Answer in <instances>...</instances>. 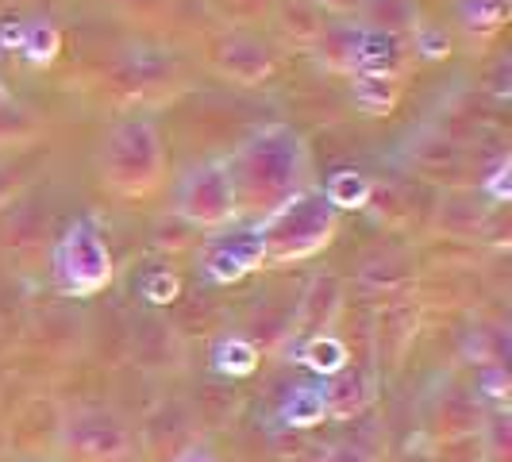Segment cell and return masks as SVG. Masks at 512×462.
<instances>
[{
  "mask_svg": "<svg viewBox=\"0 0 512 462\" xmlns=\"http://www.w3.org/2000/svg\"><path fill=\"white\" fill-rule=\"evenodd\" d=\"M228 158V178L235 189L239 220H262L270 208L308 185L312 151L293 124H266L251 131Z\"/></svg>",
  "mask_w": 512,
  "mask_h": 462,
  "instance_id": "obj_1",
  "label": "cell"
},
{
  "mask_svg": "<svg viewBox=\"0 0 512 462\" xmlns=\"http://www.w3.org/2000/svg\"><path fill=\"white\" fill-rule=\"evenodd\" d=\"M255 224L262 235V266H293L328 251L339 231V212L320 189L305 185Z\"/></svg>",
  "mask_w": 512,
  "mask_h": 462,
  "instance_id": "obj_2",
  "label": "cell"
},
{
  "mask_svg": "<svg viewBox=\"0 0 512 462\" xmlns=\"http://www.w3.org/2000/svg\"><path fill=\"white\" fill-rule=\"evenodd\" d=\"M166 178V147L154 116L135 112L124 116L120 124L101 143V181L120 193V197H147Z\"/></svg>",
  "mask_w": 512,
  "mask_h": 462,
  "instance_id": "obj_3",
  "label": "cell"
},
{
  "mask_svg": "<svg viewBox=\"0 0 512 462\" xmlns=\"http://www.w3.org/2000/svg\"><path fill=\"white\" fill-rule=\"evenodd\" d=\"M51 282L66 297H97L112 285V251L97 216H77L54 239Z\"/></svg>",
  "mask_w": 512,
  "mask_h": 462,
  "instance_id": "obj_4",
  "label": "cell"
},
{
  "mask_svg": "<svg viewBox=\"0 0 512 462\" xmlns=\"http://www.w3.org/2000/svg\"><path fill=\"white\" fill-rule=\"evenodd\" d=\"M174 212L185 224H193L201 231H220L239 220L224 154L205 158V162H197V166H189L181 174L178 189H174Z\"/></svg>",
  "mask_w": 512,
  "mask_h": 462,
  "instance_id": "obj_5",
  "label": "cell"
},
{
  "mask_svg": "<svg viewBox=\"0 0 512 462\" xmlns=\"http://www.w3.org/2000/svg\"><path fill=\"white\" fill-rule=\"evenodd\" d=\"M262 270V235L255 220H235L228 228L208 231L201 251V274L212 285H235Z\"/></svg>",
  "mask_w": 512,
  "mask_h": 462,
  "instance_id": "obj_6",
  "label": "cell"
},
{
  "mask_svg": "<svg viewBox=\"0 0 512 462\" xmlns=\"http://www.w3.org/2000/svg\"><path fill=\"white\" fill-rule=\"evenodd\" d=\"M405 47L385 27H359L355 31V54H351V77L355 74H397L401 77Z\"/></svg>",
  "mask_w": 512,
  "mask_h": 462,
  "instance_id": "obj_7",
  "label": "cell"
},
{
  "mask_svg": "<svg viewBox=\"0 0 512 462\" xmlns=\"http://www.w3.org/2000/svg\"><path fill=\"white\" fill-rule=\"evenodd\" d=\"M220 70H224L231 81L255 85V81L274 74V54L266 51L258 39H231L228 47L220 51Z\"/></svg>",
  "mask_w": 512,
  "mask_h": 462,
  "instance_id": "obj_8",
  "label": "cell"
},
{
  "mask_svg": "<svg viewBox=\"0 0 512 462\" xmlns=\"http://www.w3.org/2000/svg\"><path fill=\"white\" fill-rule=\"evenodd\" d=\"M258 359H262L258 347L239 332L220 335V339L212 343V355H208L212 370L224 374V378H251V374L258 370Z\"/></svg>",
  "mask_w": 512,
  "mask_h": 462,
  "instance_id": "obj_9",
  "label": "cell"
},
{
  "mask_svg": "<svg viewBox=\"0 0 512 462\" xmlns=\"http://www.w3.org/2000/svg\"><path fill=\"white\" fill-rule=\"evenodd\" d=\"M278 420L285 428H316L320 420H328V397L324 385H297L289 389L278 405Z\"/></svg>",
  "mask_w": 512,
  "mask_h": 462,
  "instance_id": "obj_10",
  "label": "cell"
},
{
  "mask_svg": "<svg viewBox=\"0 0 512 462\" xmlns=\"http://www.w3.org/2000/svg\"><path fill=\"white\" fill-rule=\"evenodd\" d=\"M320 193L328 197V205H332L335 212H359V208L370 205L374 181L366 178L362 170H355V166H343V170H332V174H328Z\"/></svg>",
  "mask_w": 512,
  "mask_h": 462,
  "instance_id": "obj_11",
  "label": "cell"
},
{
  "mask_svg": "<svg viewBox=\"0 0 512 462\" xmlns=\"http://www.w3.org/2000/svg\"><path fill=\"white\" fill-rule=\"evenodd\" d=\"M301 362H305L308 370L316 374V378H335L339 370H347L351 366V351H347V343L339 339V335H328V332H316L305 339V347H301Z\"/></svg>",
  "mask_w": 512,
  "mask_h": 462,
  "instance_id": "obj_12",
  "label": "cell"
},
{
  "mask_svg": "<svg viewBox=\"0 0 512 462\" xmlns=\"http://www.w3.org/2000/svg\"><path fill=\"white\" fill-rule=\"evenodd\" d=\"M351 93H355V101H359L362 112H370V116H385V112H393V104H397L401 77L397 74H355Z\"/></svg>",
  "mask_w": 512,
  "mask_h": 462,
  "instance_id": "obj_13",
  "label": "cell"
},
{
  "mask_svg": "<svg viewBox=\"0 0 512 462\" xmlns=\"http://www.w3.org/2000/svg\"><path fill=\"white\" fill-rule=\"evenodd\" d=\"M62 51V31L51 24V20H27L24 24V54L27 66H51Z\"/></svg>",
  "mask_w": 512,
  "mask_h": 462,
  "instance_id": "obj_14",
  "label": "cell"
},
{
  "mask_svg": "<svg viewBox=\"0 0 512 462\" xmlns=\"http://www.w3.org/2000/svg\"><path fill=\"white\" fill-rule=\"evenodd\" d=\"M509 20V0H459V24L470 35H489Z\"/></svg>",
  "mask_w": 512,
  "mask_h": 462,
  "instance_id": "obj_15",
  "label": "cell"
},
{
  "mask_svg": "<svg viewBox=\"0 0 512 462\" xmlns=\"http://www.w3.org/2000/svg\"><path fill=\"white\" fill-rule=\"evenodd\" d=\"M139 289H143V297L151 301V305H174L181 293V282L174 270H151V274H143V282H139Z\"/></svg>",
  "mask_w": 512,
  "mask_h": 462,
  "instance_id": "obj_16",
  "label": "cell"
},
{
  "mask_svg": "<svg viewBox=\"0 0 512 462\" xmlns=\"http://www.w3.org/2000/svg\"><path fill=\"white\" fill-rule=\"evenodd\" d=\"M482 193H486V197H493L497 205L512 201V158H501V162L489 170L486 178H482Z\"/></svg>",
  "mask_w": 512,
  "mask_h": 462,
  "instance_id": "obj_17",
  "label": "cell"
},
{
  "mask_svg": "<svg viewBox=\"0 0 512 462\" xmlns=\"http://www.w3.org/2000/svg\"><path fill=\"white\" fill-rule=\"evenodd\" d=\"M416 54L420 58H447L451 54V39L439 31V27H432V24H420L416 27Z\"/></svg>",
  "mask_w": 512,
  "mask_h": 462,
  "instance_id": "obj_18",
  "label": "cell"
},
{
  "mask_svg": "<svg viewBox=\"0 0 512 462\" xmlns=\"http://www.w3.org/2000/svg\"><path fill=\"white\" fill-rule=\"evenodd\" d=\"M24 24L27 20H4L0 24V51H20L24 47Z\"/></svg>",
  "mask_w": 512,
  "mask_h": 462,
  "instance_id": "obj_19",
  "label": "cell"
},
{
  "mask_svg": "<svg viewBox=\"0 0 512 462\" xmlns=\"http://www.w3.org/2000/svg\"><path fill=\"white\" fill-rule=\"evenodd\" d=\"M174 462H220V455L208 447V443H189V447H181Z\"/></svg>",
  "mask_w": 512,
  "mask_h": 462,
  "instance_id": "obj_20",
  "label": "cell"
},
{
  "mask_svg": "<svg viewBox=\"0 0 512 462\" xmlns=\"http://www.w3.org/2000/svg\"><path fill=\"white\" fill-rule=\"evenodd\" d=\"M482 393H489V397H505V374H501V370L486 374V378H482Z\"/></svg>",
  "mask_w": 512,
  "mask_h": 462,
  "instance_id": "obj_21",
  "label": "cell"
},
{
  "mask_svg": "<svg viewBox=\"0 0 512 462\" xmlns=\"http://www.w3.org/2000/svg\"><path fill=\"white\" fill-rule=\"evenodd\" d=\"M4 104H12V89L0 81V108H4Z\"/></svg>",
  "mask_w": 512,
  "mask_h": 462,
  "instance_id": "obj_22",
  "label": "cell"
}]
</instances>
